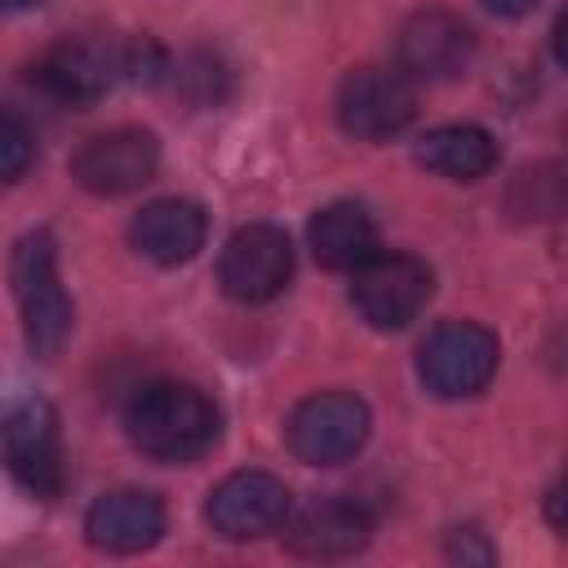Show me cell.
I'll list each match as a JSON object with an SVG mask.
<instances>
[{
  "label": "cell",
  "instance_id": "16",
  "mask_svg": "<svg viewBox=\"0 0 568 568\" xmlns=\"http://www.w3.org/2000/svg\"><path fill=\"white\" fill-rule=\"evenodd\" d=\"M306 235H311L315 262L328 266V271H355L359 262H368V257L377 253V226H373V217H368L359 204H351V200L324 204V209L311 217Z\"/></svg>",
  "mask_w": 568,
  "mask_h": 568
},
{
  "label": "cell",
  "instance_id": "23",
  "mask_svg": "<svg viewBox=\"0 0 568 568\" xmlns=\"http://www.w3.org/2000/svg\"><path fill=\"white\" fill-rule=\"evenodd\" d=\"M479 4L497 18H524L528 9H537V0H479Z\"/></svg>",
  "mask_w": 568,
  "mask_h": 568
},
{
  "label": "cell",
  "instance_id": "12",
  "mask_svg": "<svg viewBox=\"0 0 568 568\" xmlns=\"http://www.w3.org/2000/svg\"><path fill=\"white\" fill-rule=\"evenodd\" d=\"M470 53H475L470 27L448 9H417L395 31V62L408 80H426V84L453 80L457 71H466Z\"/></svg>",
  "mask_w": 568,
  "mask_h": 568
},
{
  "label": "cell",
  "instance_id": "1",
  "mask_svg": "<svg viewBox=\"0 0 568 568\" xmlns=\"http://www.w3.org/2000/svg\"><path fill=\"white\" fill-rule=\"evenodd\" d=\"M217 404L191 382H146L129 395L124 430L151 462H195L217 444Z\"/></svg>",
  "mask_w": 568,
  "mask_h": 568
},
{
  "label": "cell",
  "instance_id": "7",
  "mask_svg": "<svg viewBox=\"0 0 568 568\" xmlns=\"http://www.w3.org/2000/svg\"><path fill=\"white\" fill-rule=\"evenodd\" d=\"M417 115V93L404 71L359 67L337 89V124L359 142H386Z\"/></svg>",
  "mask_w": 568,
  "mask_h": 568
},
{
  "label": "cell",
  "instance_id": "14",
  "mask_svg": "<svg viewBox=\"0 0 568 568\" xmlns=\"http://www.w3.org/2000/svg\"><path fill=\"white\" fill-rule=\"evenodd\" d=\"M160 532H164V506L155 493H142V488L102 493L84 515V537L111 555L151 550L160 541Z\"/></svg>",
  "mask_w": 568,
  "mask_h": 568
},
{
  "label": "cell",
  "instance_id": "4",
  "mask_svg": "<svg viewBox=\"0 0 568 568\" xmlns=\"http://www.w3.org/2000/svg\"><path fill=\"white\" fill-rule=\"evenodd\" d=\"M368 439V404L351 390L306 395L288 413V448L306 466H342Z\"/></svg>",
  "mask_w": 568,
  "mask_h": 568
},
{
  "label": "cell",
  "instance_id": "8",
  "mask_svg": "<svg viewBox=\"0 0 568 568\" xmlns=\"http://www.w3.org/2000/svg\"><path fill=\"white\" fill-rule=\"evenodd\" d=\"M124 71V49L102 40H58L31 62V84L62 106H93Z\"/></svg>",
  "mask_w": 568,
  "mask_h": 568
},
{
  "label": "cell",
  "instance_id": "15",
  "mask_svg": "<svg viewBox=\"0 0 568 568\" xmlns=\"http://www.w3.org/2000/svg\"><path fill=\"white\" fill-rule=\"evenodd\" d=\"M204 235H209L204 209L195 200H178V195L151 200L133 217V226H129L133 248L146 262H155V266H182V262H191L204 248Z\"/></svg>",
  "mask_w": 568,
  "mask_h": 568
},
{
  "label": "cell",
  "instance_id": "9",
  "mask_svg": "<svg viewBox=\"0 0 568 568\" xmlns=\"http://www.w3.org/2000/svg\"><path fill=\"white\" fill-rule=\"evenodd\" d=\"M160 169V142L146 129H106L93 133L71 155V178L89 195H129L146 186Z\"/></svg>",
  "mask_w": 568,
  "mask_h": 568
},
{
  "label": "cell",
  "instance_id": "24",
  "mask_svg": "<svg viewBox=\"0 0 568 568\" xmlns=\"http://www.w3.org/2000/svg\"><path fill=\"white\" fill-rule=\"evenodd\" d=\"M555 58L568 67V4H564V13H559V22H555Z\"/></svg>",
  "mask_w": 568,
  "mask_h": 568
},
{
  "label": "cell",
  "instance_id": "25",
  "mask_svg": "<svg viewBox=\"0 0 568 568\" xmlns=\"http://www.w3.org/2000/svg\"><path fill=\"white\" fill-rule=\"evenodd\" d=\"M36 4H40V0H4V9H13V13H18V9H36Z\"/></svg>",
  "mask_w": 568,
  "mask_h": 568
},
{
  "label": "cell",
  "instance_id": "18",
  "mask_svg": "<svg viewBox=\"0 0 568 568\" xmlns=\"http://www.w3.org/2000/svg\"><path fill=\"white\" fill-rule=\"evenodd\" d=\"M506 209L515 222H559L568 217V169L555 160L524 164L506 186Z\"/></svg>",
  "mask_w": 568,
  "mask_h": 568
},
{
  "label": "cell",
  "instance_id": "22",
  "mask_svg": "<svg viewBox=\"0 0 568 568\" xmlns=\"http://www.w3.org/2000/svg\"><path fill=\"white\" fill-rule=\"evenodd\" d=\"M453 555H457V559H479V564H488V559H493V546H484V532H479V528H457V532H453Z\"/></svg>",
  "mask_w": 568,
  "mask_h": 568
},
{
  "label": "cell",
  "instance_id": "6",
  "mask_svg": "<svg viewBox=\"0 0 568 568\" xmlns=\"http://www.w3.org/2000/svg\"><path fill=\"white\" fill-rule=\"evenodd\" d=\"M4 462L9 475L40 501H53L67 484L62 430L49 399H22L4 417Z\"/></svg>",
  "mask_w": 568,
  "mask_h": 568
},
{
  "label": "cell",
  "instance_id": "5",
  "mask_svg": "<svg viewBox=\"0 0 568 568\" xmlns=\"http://www.w3.org/2000/svg\"><path fill=\"white\" fill-rule=\"evenodd\" d=\"M430 266L413 253H373L351 271V302L373 328H404L430 302Z\"/></svg>",
  "mask_w": 568,
  "mask_h": 568
},
{
  "label": "cell",
  "instance_id": "13",
  "mask_svg": "<svg viewBox=\"0 0 568 568\" xmlns=\"http://www.w3.org/2000/svg\"><path fill=\"white\" fill-rule=\"evenodd\" d=\"M373 515L351 497H320L284 528V541L302 559H351L368 546Z\"/></svg>",
  "mask_w": 568,
  "mask_h": 568
},
{
  "label": "cell",
  "instance_id": "21",
  "mask_svg": "<svg viewBox=\"0 0 568 568\" xmlns=\"http://www.w3.org/2000/svg\"><path fill=\"white\" fill-rule=\"evenodd\" d=\"M546 519H550V528L559 532V537H568V470L550 484V493H546Z\"/></svg>",
  "mask_w": 568,
  "mask_h": 568
},
{
  "label": "cell",
  "instance_id": "19",
  "mask_svg": "<svg viewBox=\"0 0 568 568\" xmlns=\"http://www.w3.org/2000/svg\"><path fill=\"white\" fill-rule=\"evenodd\" d=\"M178 89L195 102V106H217L226 93H231V71L217 53H191L178 71H173Z\"/></svg>",
  "mask_w": 568,
  "mask_h": 568
},
{
  "label": "cell",
  "instance_id": "11",
  "mask_svg": "<svg viewBox=\"0 0 568 568\" xmlns=\"http://www.w3.org/2000/svg\"><path fill=\"white\" fill-rule=\"evenodd\" d=\"M288 506H293V497H288L284 479H275L271 470H235L209 493L204 519L217 537L248 541V537L275 532L288 519Z\"/></svg>",
  "mask_w": 568,
  "mask_h": 568
},
{
  "label": "cell",
  "instance_id": "10",
  "mask_svg": "<svg viewBox=\"0 0 568 568\" xmlns=\"http://www.w3.org/2000/svg\"><path fill=\"white\" fill-rule=\"evenodd\" d=\"M288 275H293V244L271 222L240 226L217 262V280L235 302H271L275 293H284Z\"/></svg>",
  "mask_w": 568,
  "mask_h": 568
},
{
  "label": "cell",
  "instance_id": "2",
  "mask_svg": "<svg viewBox=\"0 0 568 568\" xmlns=\"http://www.w3.org/2000/svg\"><path fill=\"white\" fill-rule=\"evenodd\" d=\"M13 297L22 306L27 346L36 355H58L71 333V297L58 284V257L49 231H31L13 248Z\"/></svg>",
  "mask_w": 568,
  "mask_h": 568
},
{
  "label": "cell",
  "instance_id": "17",
  "mask_svg": "<svg viewBox=\"0 0 568 568\" xmlns=\"http://www.w3.org/2000/svg\"><path fill=\"white\" fill-rule=\"evenodd\" d=\"M417 160L453 182H475L497 169V142L479 124H439L417 142Z\"/></svg>",
  "mask_w": 568,
  "mask_h": 568
},
{
  "label": "cell",
  "instance_id": "20",
  "mask_svg": "<svg viewBox=\"0 0 568 568\" xmlns=\"http://www.w3.org/2000/svg\"><path fill=\"white\" fill-rule=\"evenodd\" d=\"M36 160V133L22 124L18 111H4L0 115V173L4 182H18Z\"/></svg>",
  "mask_w": 568,
  "mask_h": 568
},
{
  "label": "cell",
  "instance_id": "3",
  "mask_svg": "<svg viewBox=\"0 0 568 568\" xmlns=\"http://www.w3.org/2000/svg\"><path fill=\"white\" fill-rule=\"evenodd\" d=\"M497 359H501V346H497L493 328H484L475 320H448L422 342L417 373H422L430 395L466 399V395H479L493 382Z\"/></svg>",
  "mask_w": 568,
  "mask_h": 568
}]
</instances>
